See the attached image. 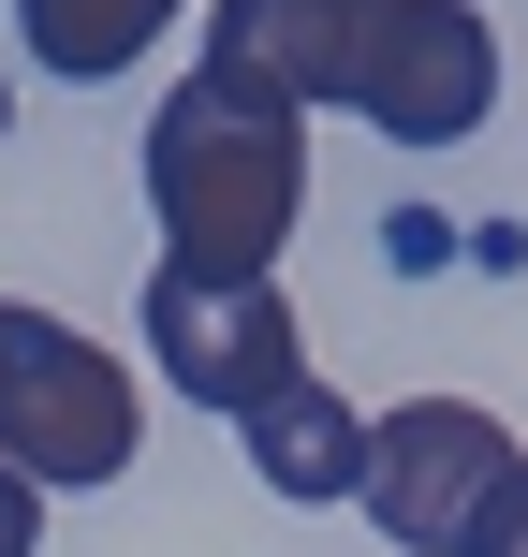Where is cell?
<instances>
[{
    "mask_svg": "<svg viewBox=\"0 0 528 557\" xmlns=\"http://www.w3.org/2000/svg\"><path fill=\"white\" fill-rule=\"evenodd\" d=\"M147 206H162L176 264H250L279 278V235H294L308 206V117L279 103H235V88H162V117H147Z\"/></svg>",
    "mask_w": 528,
    "mask_h": 557,
    "instance_id": "obj_1",
    "label": "cell"
},
{
    "mask_svg": "<svg viewBox=\"0 0 528 557\" xmlns=\"http://www.w3.org/2000/svg\"><path fill=\"white\" fill-rule=\"evenodd\" d=\"M147 441V396L118 352H88L59 308H15L0 294V455L29 484H118Z\"/></svg>",
    "mask_w": 528,
    "mask_h": 557,
    "instance_id": "obj_2",
    "label": "cell"
},
{
    "mask_svg": "<svg viewBox=\"0 0 528 557\" xmlns=\"http://www.w3.org/2000/svg\"><path fill=\"white\" fill-rule=\"evenodd\" d=\"M147 352H162V396H192V411H265L279 382L308 367L294 337V294L250 264H147Z\"/></svg>",
    "mask_w": 528,
    "mask_h": 557,
    "instance_id": "obj_3",
    "label": "cell"
},
{
    "mask_svg": "<svg viewBox=\"0 0 528 557\" xmlns=\"http://www.w3.org/2000/svg\"><path fill=\"white\" fill-rule=\"evenodd\" d=\"M500 484H514V425L470 411V396H396L367 425V513H382L396 557H470Z\"/></svg>",
    "mask_w": 528,
    "mask_h": 557,
    "instance_id": "obj_4",
    "label": "cell"
},
{
    "mask_svg": "<svg viewBox=\"0 0 528 557\" xmlns=\"http://www.w3.org/2000/svg\"><path fill=\"white\" fill-rule=\"evenodd\" d=\"M382 15H396V0H206V59H192V74L235 88V103L308 117V103H353V88H367Z\"/></svg>",
    "mask_w": 528,
    "mask_h": 557,
    "instance_id": "obj_5",
    "label": "cell"
},
{
    "mask_svg": "<svg viewBox=\"0 0 528 557\" xmlns=\"http://www.w3.org/2000/svg\"><path fill=\"white\" fill-rule=\"evenodd\" d=\"M353 117L382 147H455L500 117V29H484V0H396L382 15V59H367Z\"/></svg>",
    "mask_w": 528,
    "mask_h": 557,
    "instance_id": "obj_6",
    "label": "cell"
},
{
    "mask_svg": "<svg viewBox=\"0 0 528 557\" xmlns=\"http://www.w3.org/2000/svg\"><path fill=\"white\" fill-rule=\"evenodd\" d=\"M235 441H250V470L279 484V499H367V425L337 411L308 367L265 396V411H235Z\"/></svg>",
    "mask_w": 528,
    "mask_h": 557,
    "instance_id": "obj_7",
    "label": "cell"
},
{
    "mask_svg": "<svg viewBox=\"0 0 528 557\" xmlns=\"http://www.w3.org/2000/svg\"><path fill=\"white\" fill-rule=\"evenodd\" d=\"M162 15L176 0H15V45L45 59L59 88H103V74H133V59L162 45Z\"/></svg>",
    "mask_w": 528,
    "mask_h": 557,
    "instance_id": "obj_8",
    "label": "cell"
},
{
    "mask_svg": "<svg viewBox=\"0 0 528 557\" xmlns=\"http://www.w3.org/2000/svg\"><path fill=\"white\" fill-rule=\"evenodd\" d=\"M470 557H528V455H514V484L484 499V529H470Z\"/></svg>",
    "mask_w": 528,
    "mask_h": 557,
    "instance_id": "obj_9",
    "label": "cell"
},
{
    "mask_svg": "<svg viewBox=\"0 0 528 557\" xmlns=\"http://www.w3.org/2000/svg\"><path fill=\"white\" fill-rule=\"evenodd\" d=\"M29 543H45V484L0 455V557H29Z\"/></svg>",
    "mask_w": 528,
    "mask_h": 557,
    "instance_id": "obj_10",
    "label": "cell"
},
{
    "mask_svg": "<svg viewBox=\"0 0 528 557\" xmlns=\"http://www.w3.org/2000/svg\"><path fill=\"white\" fill-rule=\"evenodd\" d=\"M0 133H15V88H0Z\"/></svg>",
    "mask_w": 528,
    "mask_h": 557,
    "instance_id": "obj_11",
    "label": "cell"
}]
</instances>
